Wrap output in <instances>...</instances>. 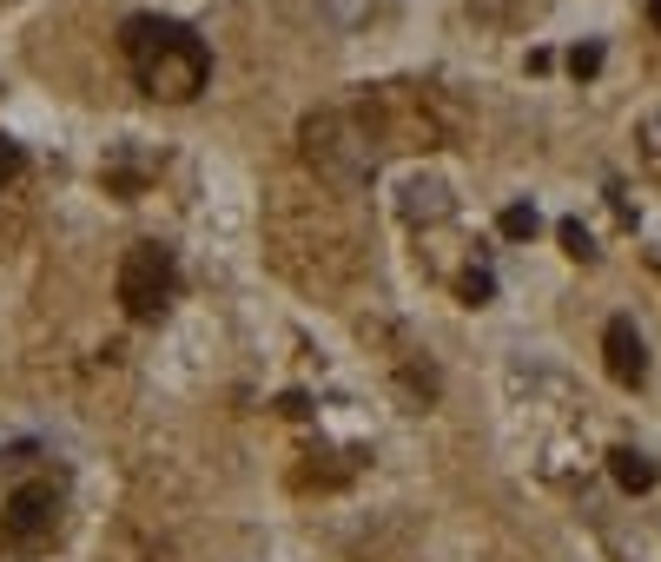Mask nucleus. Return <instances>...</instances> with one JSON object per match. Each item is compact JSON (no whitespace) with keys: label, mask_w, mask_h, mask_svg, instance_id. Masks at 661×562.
I'll return each instance as SVG.
<instances>
[{"label":"nucleus","mask_w":661,"mask_h":562,"mask_svg":"<svg viewBox=\"0 0 661 562\" xmlns=\"http://www.w3.org/2000/svg\"><path fill=\"white\" fill-rule=\"evenodd\" d=\"M120 47H126L133 73H139V87H146L152 100L186 107V100H199V87L212 79L205 40H199L192 27H179V21H146V14H139V21H126Z\"/></svg>","instance_id":"1"},{"label":"nucleus","mask_w":661,"mask_h":562,"mask_svg":"<svg viewBox=\"0 0 661 562\" xmlns=\"http://www.w3.org/2000/svg\"><path fill=\"white\" fill-rule=\"evenodd\" d=\"M304 159H311L324 179H338V186H364L377 173L371 126H358V113H345V107L304 120Z\"/></svg>","instance_id":"2"},{"label":"nucleus","mask_w":661,"mask_h":562,"mask_svg":"<svg viewBox=\"0 0 661 562\" xmlns=\"http://www.w3.org/2000/svg\"><path fill=\"white\" fill-rule=\"evenodd\" d=\"M173 291H179V265H173V252L152 246V238H139V246L120 259V304H126V317L152 325V317H165Z\"/></svg>","instance_id":"3"},{"label":"nucleus","mask_w":661,"mask_h":562,"mask_svg":"<svg viewBox=\"0 0 661 562\" xmlns=\"http://www.w3.org/2000/svg\"><path fill=\"white\" fill-rule=\"evenodd\" d=\"M53 523H60L53 484H21L8 497V510H0V536L8 542H40V536H53Z\"/></svg>","instance_id":"4"},{"label":"nucleus","mask_w":661,"mask_h":562,"mask_svg":"<svg viewBox=\"0 0 661 562\" xmlns=\"http://www.w3.org/2000/svg\"><path fill=\"white\" fill-rule=\"evenodd\" d=\"M602 351H609V377L622 390H635L648 377V345L635 332V317H609V332H602Z\"/></svg>","instance_id":"5"},{"label":"nucleus","mask_w":661,"mask_h":562,"mask_svg":"<svg viewBox=\"0 0 661 562\" xmlns=\"http://www.w3.org/2000/svg\"><path fill=\"white\" fill-rule=\"evenodd\" d=\"M609 476L628 490V497H641V490H654V463L641 457V450H609Z\"/></svg>","instance_id":"6"},{"label":"nucleus","mask_w":661,"mask_h":562,"mask_svg":"<svg viewBox=\"0 0 661 562\" xmlns=\"http://www.w3.org/2000/svg\"><path fill=\"white\" fill-rule=\"evenodd\" d=\"M371 8H377V0H324V14H330V27H358V21H371Z\"/></svg>","instance_id":"7"},{"label":"nucleus","mask_w":661,"mask_h":562,"mask_svg":"<svg viewBox=\"0 0 661 562\" xmlns=\"http://www.w3.org/2000/svg\"><path fill=\"white\" fill-rule=\"evenodd\" d=\"M536 232V205H510L503 212V238H529Z\"/></svg>","instance_id":"8"},{"label":"nucleus","mask_w":661,"mask_h":562,"mask_svg":"<svg viewBox=\"0 0 661 562\" xmlns=\"http://www.w3.org/2000/svg\"><path fill=\"white\" fill-rule=\"evenodd\" d=\"M562 252H569V259H589V252H596V246H589V232L575 225V218L562 225Z\"/></svg>","instance_id":"9"},{"label":"nucleus","mask_w":661,"mask_h":562,"mask_svg":"<svg viewBox=\"0 0 661 562\" xmlns=\"http://www.w3.org/2000/svg\"><path fill=\"white\" fill-rule=\"evenodd\" d=\"M489 291H496L489 272H470V278H463V304H489Z\"/></svg>","instance_id":"10"},{"label":"nucleus","mask_w":661,"mask_h":562,"mask_svg":"<svg viewBox=\"0 0 661 562\" xmlns=\"http://www.w3.org/2000/svg\"><path fill=\"white\" fill-rule=\"evenodd\" d=\"M596 66H602V47H575V53H569V73H575V79H589Z\"/></svg>","instance_id":"11"},{"label":"nucleus","mask_w":661,"mask_h":562,"mask_svg":"<svg viewBox=\"0 0 661 562\" xmlns=\"http://www.w3.org/2000/svg\"><path fill=\"white\" fill-rule=\"evenodd\" d=\"M14 173H21V146H14V139H0V186H8Z\"/></svg>","instance_id":"12"},{"label":"nucleus","mask_w":661,"mask_h":562,"mask_svg":"<svg viewBox=\"0 0 661 562\" xmlns=\"http://www.w3.org/2000/svg\"><path fill=\"white\" fill-rule=\"evenodd\" d=\"M648 21H654V27H661V0H648Z\"/></svg>","instance_id":"13"}]
</instances>
